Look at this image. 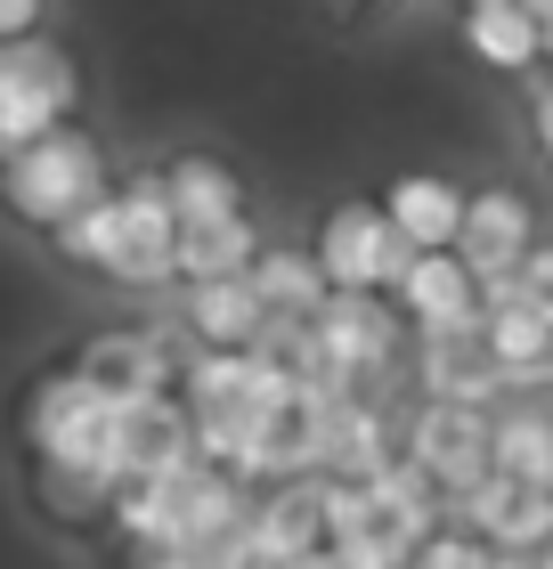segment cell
I'll return each mask as SVG.
<instances>
[{
	"label": "cell",
	"instance_id": "6da1fadb",
	"mask_svg": "<svg viewBox=\"0 0 553 569\" xmlns=\"http://www.w3.org/2000/svg\"><path fill=\"white\" fill-rule=\"evenodd\" d=\"M90 196H107V147H98L82 122H58V131L24 139L17 154H0V212L17 228H58L66 212H82Z\"/></svg>",
	"mask_w": 553,
	"mask_h": 569
},
{
	"label": "cell",
	"instance_id": "7a4b0ae2",
	"mask_svg": "<svg viewBox=\"0 0 553 569\" xmlns=\"http://www.w3.org/2000/svg\"><path fill=\"white\" fill-rule=\"evenodd\" d=\"M73 114H82V66H73V49L49 41V33L0 41V154H17L24 139L58 131Z\"/></svg>",
	"mask_w": 553,
	"mask_h": 569
},
{
	"label": "cell",
	"instance_id": "3957f363",
	"mask_svg": "<svg viewBox=\"0 0 553 569\" xmlns=\"http://www.w3.org/2000/svg\"><path fill=\"white\" fill-rule=\"evenodd\" d=\"M309 326H318V350L334 358V367L350 375L358 391H375V399H383V382L399 375V350H407V333H399V326H407V318H399V301H391V293H342V284H334Z\"/></svg>",
	"mask_w": 553,
	"mask_h": 569
},
{
	"label": "cell",
	"instance_id": "277c9868",
	"mask_svg": "<svg viewBox=\"0 0 553 569\" xmlns=\"http://www.w3.org/2000/svg\"><path fill=\"white\" fill-rule=\"evenodd\" d=\"M440 521L447 529H472L496 553H537V546H553V488H530V480H513V472H496V463H488L472 488L440 497Z\"/></svg>",
	"mask_w": 553,
	"mask_h": 569
},
{
	"label": "cell",
	"instance_id": "5b68a950",
	"mask_svg": "<svg viewBox=\"0 0 553 569\" xmlns=\"http://www.w3.org/2000/svg\"><path fill=\"white\" fill-rule=\"evenodd\" d=\"M309 252H318L326 284H342V293H391L399 269L415 261V244L383 220V203H334L318 220V244Z\"/></svg>",
	"mask_w": 553,
	"mask_h": 569
},
{
	"label": "cell",
	"instance_id": "8992f818",
	"mask_svg": "<svg viewBox=\"0 0 553 569\" xmlns=\"http://www.w3.org/2000/svg\"><path fill=\"white\" fill-rule=\"evenodd\" d=\"M399 448L424 463V480L440 497H456L488 472V407H464V399H424L399 431Z\"/></svg>",
	"mask_w": 553,
	"mask_h": 569
},
{
	"label": "cell",
	"instance_id": "52a82bcc",
	"mask_svg": "<svg viewBox=\"0 0 553 569\" xmlns=\"http://www.w3.org/2000/svg\"><path fill=\"white\" fill-rule=\"evenodd\" d=\"M537 244V203L521 188H472L464 196V220H456V261L472 277H513L521 261H530Z\"/></svg>",
	"mask_w": 553,
	"mask_h": 569
},
{
	"label": "cell",
	"instance_id": "ba28073f",
	"mask_svg": "<svg viewBox=\"0 0 553 569\" xmlns=\"http://www.w3.org/2000/svg\"><path fill=\"white\" fill-rule=\"evenodd\" d=\"M391 301H399L407 333H472L481 326V277L456 261V244L415 252L399 269V284H391Z\"/></svg>",
	"mask_w": 553,
	"mask_h": 569
},
{
	"label": "cell",
	"instance_id": "9c48e42d",
	"mask_svg": "<svg viewBox=\"0 0 553 569\" xmlns=\"http://www.w3.org/2000/svg\"><path fill=\"white\" fill-rule=\"evenodd\" d=\"M179 358H188L179 326H122V333H98L73 367L90 382H107L115 399H139V391H179Z\"/></svg>",
	"mask_w": 553,
	"mask_h": 569
},
{
	"label": "cell",
	"instance_id": "30bf717a",
	"mask_svg": "<svg viewBox=\"0 0 553 569\" xmlns=\"http://www.w3.org/2000/svg\"><path fill=\"white\" fill-rule=\"evenodd\" d=\"M545 342H553V309L521 284V269L513 277H488L481 284V350L513 375V391H521V375L545 358Z\"/></svg>",
	"mask_w": 553,
	"mask_h": 569
},
{
	"label": "cell",
	"instance_id": "8fae6325",
	"mask_svg": "<svg viewBox=\"0 0 553 569\" xmlns=\"http://www.w3.org/2000/svg\"><path fill=\"white\" fill-rule=\"evenodd\" d=\"M260 326H269V309H260L253 277H196V284H179V333H188L196 350H245Z\"/></svg>",
	"mask_w": 553,
	"mask_h": 569
},
{
	"label": "cell",
	"instance_id": "7c38bea8",
	"mask_svg": "<svg viewBox=\"0 0 553 569\" xmlns=\"http://www.w3.org/2000/svg\"><path fill=\"white\" fill-rule=\"evenodd\" d=\"M245 529H253V546L269 553L277 569H285V561H302V553H318V546H326V521H318V472L253 488Z\"/></svg>",
	"mask_w": 553,
	"mask_h": 569
},
{
	"label": "cell",
	"instance_id": "4fadbf2b",
	"mask_svg": "<svg viewBox=\"0 0 553 569\" xmlns=\"http://www.w3.org/2000/svg\"><path fill=\"white\" fill-rule=\"evenodd\" d=\"M488 463L530 488H553V399L545 391H513L488 407Z\"/></svg>",
	"mask_w": 553,
	"mask_h": 569
},
{
	"label": "cell",
	"instance_id": "5bb4252c",
	"mask_svg": "<svg viewBox=\"0 0 553 569\" xmlns=\"http://www.w3.org/2000/svg\"><path fill=\"white\" fill-rule=\"evenodd\" d=\"M399 456V423H391V407L375 399V391H350L326 416V463L318 472H334V480H366L375 463H391Z\"/></svg>",
	"mask_w": 553,
	"mask_h": 569
},
{
	"label": "cell",
	"instance_id": "9a60e30c",
	"mask_svg": "<svg viewBox=\"0 0 553 569\" xmlns=\"http://www.w3.org/2000/svg\"><path fill=\"white\" fill-rule=\"evenodd\" d=\"M383 220L399 228L415 252H440V244H456L464 188H456V179H440V171H399V179L383 188Z\"/></svg>",
	"mask_w": 553,
	"mask_h": 569
},
{
	"label": "cell",
	"instance_id": "2e32d148",
	"mask_svg": "<svg viewBox=\"0 0 553 569\" xmlns=\"http://www.w3.org/2000/svg\"><path fill=\"white\" fill-rule=\"evenodd\" d=\"M464 49L488 73H537L545 66V24L521 0H472L464 9Z\"/></svg>",
	"mask_w": 553,
	"mask_h": 569
},
{
	"label": "cell",
	"instance_id": "e0dca14e",
	"mask_svg": "<svg viewBox=\"0 0 553 569\" xmlns=\"http://www.w3.org/2000/svg\"><path fill=\"white\" fill-rule=\"evenodd\" d=\"M260 220L253 212H228V220H196V228H179L171 237V269L179 284H196V277H245L260 261Z\"/></svg>",
	"mask_w": 553,
	"mask_h": 569
},
{
	"label": "cell",
	"instance_id": "ac0fdd59",
	"mask_svg": "<svg viewBox=\"0 0 553 569\" xmlns=\"http://www.w3.org/2000/svg\"><path fill=\"white\" fill-rule=\"evenodd\" d=\"M245 277H253V293H260L269 318H318V301L334 293L309 244H260V261H253Z\"/></svg>",
	"mask_w": 553,
	"mask_h": 569
},
{
	"label": "cell",
	"instance_id": "d6986e66",
	"mask_svg": "<svg viewBox=\"0 0 553 569\" xmlns=\"http://www.w3.org/2000/svg\"><path fill=\"white\" fill-rule=\"evenodd\" d=\"M164 196H171L179 228L245 212V179H236L220 154H204V147H188V154H171V163H164Z\"/></svg>",
	"mask_w": 553,
	"mask_h": 569
},
{
	"label": "cell",
	"instance_id": "ffe728a7",
	"mask_svg": "<svg viewBox=\"0 0 553 569\" xmlns=\"http://www.w3.org/2000/svg\"><path fill=\"white\" fill-rule=\"evenodd\" d=\"M49 244H58V261H73V269H98V277H115V269L130 261V237H122L115 188H107V196H90L82 212H66L58 228H49Z\"/></svg>",
	"mask_w": 553,
	"mask_h": 569
},
{
	"label": "cell",
	"instance_id": "44dd1931",
	"mask_svg": "<svg viewBox=\"0 0 553 569\" xmlns=\"http://www.w3.org/2000/svg\"><path fill=\"white\" fill-rule=\"evenodd\" d=\"M342 569H407V546H399V537H391L383 521H366V529H350V537H334V546H326Z\"/></svg>",
	"mask_w": 553,
	"mask_h": 569
},
{
	"label": "cell",
	"instance_id": "7402d4cb",
	"mask_svg": "<svg viewBox=\"0 0 553 569\" xmlns=\"http://www.w3.org/2000/svg\"><path fill=\"white\" fill-rule=\"evenodd\" d=\"M407 569H488V546H481L472 529H447V521H440L424 546L407 553Z\"/></svg>",
	"mask_w": 553,
	"mask_h": 569
},
{
	"label": "cell",
	"instance_id": "603a6c76",
	"mask_svg": "<svg viewBox=\"0 0 553 569\" xmlns=\"http://www.w3.org/2000/svg\"><path fill=\"white\" fill-rule=\"evenodd\" d=\"M530 139H537L545 171H553V73H530Z\"/></svg>",
	"mask_w": 553,
	"mask_h": 569
},
{
	"label": "cell",
	"instance_id": "cb8c5ba5",
	"mask_svg": "<svg viewBox=\"0 0 553 569\" xmlns=\"http://www.w3.org/2000/svg\"><path fill=\"white\" fill-rule=\"evenodd\" d=\"M41 17H49V0H0V41L41 33Z\"/></svg>",
	"mask_w": 553,
	"mask_h": 569
},
{
	"label": "cell",
	"instance_id": "d4e9b609",
	"mask_svg": "<svg viewBox=\"0 0 553 569\" xmlns=\"http://www.w3.org/2000/svg\"><path fill=\"white\" fill-rule=\"evenodd\" d=\"M521 284H530V293L553 309V244H545V237L530 244V261H521Z\"/></svg>",
	"mask_w": 553,
	"mask_h": 569
},
{
	"label": "cell",
	"instance_id": "484cf974",
	"mask_svg": "<svg viewBox=\"0 0 553 569\" xmlns=\"http://www.w3.org/2000/svg\"><path fill=\"white\" fill-rule=\"evenodd\" d=\"M521 391H553V342H545V358H537V367L521 375Z\"/></svg>",
	"mask_w": 553,
	"mask_h": 569
},
{
	"label": "cell",
	"instance_id": "4316f807",
	"mask_svg": "<svg viewBox=\"0 0 553 569\" xmlns=\"http://www.w3.org/2000/svg\"><path fill=\"white\" fill-rule=\"evenodd\" d=\"M521 9H530L537 24H553V0H521Z\"/></svg>",
	"mask_w": 553,
	"mask_h": 569
},
{
	"label": "cell",
	"instance_id": "83f0119b",
	"mask_svg": "<svg viewBox=\"0 0 553 569\" xmlns=\"http://www.w3.org/2000/svg\"><path fill=\"white\" fill-rule=\"evenodd\" d=\"M530 569H553V546H537V553H530Z\"/></svg>",
	"mask_w": 553,
	"mask_h": 569
},
{
	"label": "cell",
	"instance_id": "f1b7e54d",
	"mask_svg": "<svg viewBox=\"0 0 553 569\" xmlns=\"http://www.w3.org/2000/svg\"><path fill=\"white\" fill-rule=\"evenodd\" d=\"M545 66H553V24H545Z\"/></svg>",
	"mask_w": 553,
	"mask_h": 569
},
{
	"label": "cell",
	"instance_id": "f546056e",
	"mask_svg": "<svg viewBox=\"0 0 553 569\" xmlns=\"http://www.w3.org/2000/svg\"><path fill=\"white\" fill-rule=\"evenodd\" d=\"M456 9H472V0H456Z\"/></svg>",
	"mask_w": 553,
	"mask_h": 569
},
{
	"label": "cell",
	"instance_id": "4dcf8cb0",
	"mask_svg": "<svg viewBox=\"0 0 553 569\" xmlns=\"http://www.w3.org/2000/svg\"><path fill=\"white\" fill-rule=\"evenodd\" d=\"M375 9H391V0H375Z\"/></svg>",
	"mask_w": 553,
	"mask_h": 569
}]
</instances>
